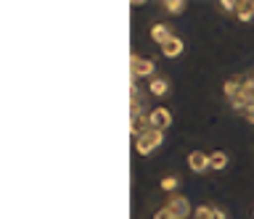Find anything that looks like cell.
Wrapping results in <instances>:
<instances>
[{
	"mask_svg": "<svg viewBox=\"0 0 254 219\" xmlns=\"http://www.w3.org/2000/svg\"><path fill=\"white\" fill-rule=\"evenodd\" d=\"M164 11L167 13H183V8H186V3H183V0H164Z\"/></svg>",
	"mask_w": 254,
	"mask_h": 219,
	"instance_id": "cell-14",
	"label": "cell"
},
{
	"mask_svg": "<svg viewBox=\"0 0 254 219\" xmlns=\"http://www.w3.org/2000/svg\"><path fill=\"white\" fill-rule=\"evenodd\" d=\"M146 130H151V124H148V114L130 116V132H132V137H140Z\"/></svg>",
	"mask_w": 254,
	"mask_h": 219,
	"instance_id": "cell-8",
	"label": "cell"
},
{
	"mask_svg": "<svg viewBox=\"0 0 254 219\" xmlns=\"http://www.w3.org/2000/svg\"><path fill=\"white\" fill-rule=\"evenodd\" d=\"M180 53H183V40L172 35L170 40H167V43L162 45V56H164V58H178Z\"/></svg>",
	"mask_w": 254,
	"mask_h": 219,
	"instance_id": "cell-6",
	"label": "cell"
},
{
	"mask_svg": "<svg viewBox=\"0 0 254 219\" xmlns=\"http://www.w3.org/2000/svg\"><path fill=\"white\" fill-rule=\"evenodd\" d=\"M236 5H238V3H230V0H222V3H220V8L225 11V13H236Z\"/></svg>",
	"mask_w": 254,
	"mask_h": 219,
	"instance_id": "cell-15",
	"label": "cell"
},
{
	"mask_svg": "<svg viewBox=\"0 0 254 219\" xmlns=\"http://www.w3.org/2000/svg\"><path fill=\"white\" fill-rule=\"evenodd\" d=\"M236 16H238V21H252L254 19V0H241L236 5Z\"/></svg>",
	"mask_w": 254,
	"mask_h": 219,
	"instance_id": "cell-10",
	"label": "cell"
},
{
	"mask_svg": "<svg viewBox=\"0 0 254 219\" xmlns=\"http://www.w3.org/2000/svg\"><path fill=\"white\" fill-rule=\"evenodd\" d=\"M148 124H151V130H159V132H164L167 127L172 124V114L167 111V108H154V111H148Z\"/></svg>",
	"mask_w": 254,
	"mask_h": 219,
	"instance_id": "cell-4",
	"label": "cell"
},
{
	"mask_svg": "<svg viewBox=\"0 0 254 219\" xmlns=\"http://www.w3.org/2000/svg\"><path fill=\"white\" fill-rule=\"evenodd\" d=\"M154 69H156V64H154L151 58H143V56H138V53H132V58H130L132 80H140V77H151V74H154Z\"/></svg>",
	"mask_w": 254,
	"mask_h": 219,
	"instance_id": "cell-3",
	"label": "cell"
},
{
	"mask_svg": "<svg viewBox=\"0 0 254 219\" xmlns=\"http://www.w3.org/2000/svg\"><path fill=\"white\" fill-rule=\"evenodd\" d=\"M167 209H170V214H172L175 219H188V217H193V209H190L188 198H186V195H178V193L167 198Z\"/></svg>",
	"mask_w": 254,
	"mask_h": 219,
	"instance_id": "cell-2",
	"label": "cell"
},
{
	"mask_svg": "<svg viewBox=\"0 0 254 219\" xmlns=\"http://www.w3.org/2000/svg\"><path fill=\"white\" fill-rule=\"evenodd\" d=\"M244 116H246V119H249V122L254 124V106H249V108H246V114H244Z\"/></svg>",
	"mask_w": 254,
	"mask_h": 219,
	"instance_id": "cell-17",
	"label": "cell"
},
{
	"mask_svg": "<svg viewBox=\"0 0 254 219\" xmlns=\"http://www.w3.org/2000/svg\"><path fill=\"white\" fill-rule=\"evenodd\" d=\"M162 143H164V132H159V130H146L140 137H135V151H138L140 156H148V153H154Z\"/></svg>",
	"mask_w": 254,
	"mask_h": 219,
	"instance_id": "cell-1",
	"label": "cell"
},
{
	"mask_svg": "<svg viewBox=\"0 0 254 219\" xmlns=\"http://www.w3.org/2000/svg\"><path fill=\"white\" fill-rule=\"evenodd\" d=\"M154 219H175V217L170 214V209H167V206H164V209H159V211H156V214H154Z\"/></svg>",
	"mask_w": 254,
	"mask_h": 219,
	"instance_id": "cell-16",
	"label": "cell"
},
{
	"mask_svg": "<svg viewBox=\"0 0 254 219\" xmlns=\"http://www.w3.org/2000/svg\"><path fill=\"white\" fill-rule=\"evenodd\" d=\"M188 169L196 172V175H204V172H209V153H204V151L188 153Z\"/></svg>",
	"mask_w": 254,
	"mask_h": 219,
	"instance_id": "cell-5",
	"label": "cell"
},
{
	"mask_svg": "<svg viewBox=\"0 0 254 219\" xmlns=\"http://www.w3.org/2000/svg\"><path fill=\"white\" fill-rule=\"evenodd\" d=\"M170 37H172V32H170V27H167V24H154V27H151V40H154L159 48H162Z\"/></svg>",
	"mask_w": 254,
	"mask_h": 219,
	"instance_id": "cell-9",
	"label": "cell"
},
{
	"mask_svg": "<svg viewBox=\"0 0 254 219\" xmlns=\"http://www.w3.org/2000/svg\"><path fill=\"white\" fill-rule=\"evenodd\" d=\"M148 90H151V95L162 98V95H167V90H170V88H167V80H159V77H156V80H151Z\"/></svg>",
	"mask_w": 254,
	"mask_h": 219,
	"instance_id": "cell-12",
	"label": "cell"
},
{
	"mask_svg": "<svg viewBox=\"0 0 254 219\" xmlns=\"http://www.w3.org/2000/svg\"><path fill=\"white\" fill-rule=\"evenodd\" d=\"M159 187H162L164 193H172V195H175V190H178V177H172V175L162 177V182H159Z\"/></svg>",
	"mask_w": 254,
	"mask_h": 219,
	"instance_id": "cell-13",
	"label": "cell"
},
{
	"mask_svg": "<svg viewBox=\"0 0 254 219\" xmlns=\"http://www.w3.org/2000/svg\"><path fill=\"white\" fill-rule=\"evenodd\" d=\"M228 167V153H222V151H214V153H209V169H214V172H222Z\"/></svg>",
	"mask_w": 254,
	"mask_h": 219,
	"instance_id": "cell-11",
	"label": "cell"
},
{
	"mask_svg": "<svg viewBox=\"0 0 254 219\" xmlns=\"http://www.w3.org/2000/svg\"><path fill=\"white\" fill-rule=\"evenodd\" d=\"M193 219H225V214H222V209L204 203V206H198V209L193 211Z\"/></svg>",
	"mask_w": 254,
	"mask_h": 219,
	"instance_id": "cell-7",
	"label": "cell"
}]
</instances>
